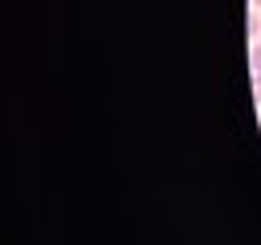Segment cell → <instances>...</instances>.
I'll return each mask as SVG.
<instances>
[{
	"label": "cell",
	"mask_w": 261,
	"mask_h": 245,
	"mask_svg": "<svg viewBox=\"0 0 261 245\" xmlns=\"http://www.w3.org/2000/svg\"><path fill=\"white\" fill-rule=\"evenodd\" d=\"M257 4H261V0H257Z\"/></svg>",
	"instance_id": "3"
},
{
	"label": "cell",
	"mask_w": 261,
	"mask_h": 245,
	"mask_svg": "<svg viewBox=\"0 0 261 245\" xmlns=\"http://www.w3.org/2000/svg\"><path fill=\"white\" fill-rule=\"evenodd\" d=\"M253 69H257V74H261V41H257V45H253Z\"/></svg>",
	"instance_id": "1"
},
{
	"label": "cell",
	"mask_w": 261,
	"mask_h": 245,
	"mask_svg": "<svg viewBox=\"0 0 261 245\" xmlns=\"http://www.w3.org/2000/svg\"><path fill=\"white\" fill-rule=\"evenodd\" d=\"M253 94H257V98H261V74H257V78H253Z\"/></svg>",
	"instance_id": "2"
}]
</instances>
